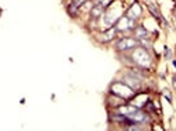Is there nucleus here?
Masks as SVG:
<instances>
[{
	"mask_svg": "<svg viewBox=\"0 0 176 131\" xmlns=\"http://www.w3.org/2000/svg\"><path fill=\"white\" fill-rule=\"evenodd\" d=\"M127 16L130 18H133V20L138 18L141 16V6H140V4H137V3H134L133 6L130 7V10H128V14Z\"/></svg>",
	"mask_w": 176,
	"mask_h": 131,
	"instance_id": "5",
	"label": "nucleus"
},
{
	"mask_svg": "<svg viewBox=\"0 0 176 131\" xmlns=\"http://www.w3.org/2000/svg\"><path fill=\"white\" fill-rule=\"evenodd\" d=\"M131 25H133V18H130L128 16L127 17H121L119 21H117V28H119V30H127Z\"/></svg>",
	"mask_w": 176,
	"mask_h": 131,
	"instance_id": "4",
	"label": "nucleus"
},
{
	"mask_svg": "<svg viewBox=\"0 0 176 131\" xmlns=\"http://www.w3.org/2000/svg\"><path fill=\"white\" fill-rule=\"evenodd\" d=\"M173 68H176V61H173Z\"/></svg>",
	"mask_w": 176,
	"mask_h": 131,
	"instance_id": "14",
	"label": "nucleus"
},
{
	"mask_svg": "<svg viewBox=\"0 0 176 131\" xmlns=\"http://www.w3.org/2000/svg\"><path fill=\"white\" fill-rule=\"evenodd\" d=\"M125 80H127V83L131 86L133 89H138L141 86V82L140 79H137V78H133V76H127L125 78Z\"/></svg>",
	"mask_w": 176,
	"mask_h": 131,
	"instance_id": "6",
	"label": "nucleus"
},
{
	"mask_svg": "<svg viewBox=\"0 0 176 131\" xmlns=\"http://www.w3.org/2000/svg\"><path fill=\"white\" fill-rule=\"evenodd\" d=\"M147 100H148V97L144 95L142 97H138L135 102H134V106H135V107H141V106H144V103H145Z\"/></svg>",
	"mask_w": 176,
	"mask_h": 131,
	"instance_id": "10",
	"label": "nucleus"
},
{
	"mask_svg": "<svg viewBox=\"0 0 176 131\" xmlns=\"http://www.w3.org/2000/svg\"><path fill=\"white\" fill-rule=\"evenodd\" d=\"M131 59L135 64H138L141 68H149L151 66V56L144 48H135L131 52Z\"/></svg>",
	"mask_w": 176,
	"mask_h": 131,
	"instance_id": "1",
	"label": "nucleus"
},
{
	"mask_svg": "<svg viewBox=\"0 0 176 131\" xmlns=\"http://www.w3.org/2000/svg\"><path fill=\"white\" fill-rule=\"evenodd\" d=\"M111 93L123 99H131L134 96V89L124 83H114L111 86Z\"/></svg>",
	"mask_w": 176,
	"mask_h": 131,
	"instance_id": "2",
	"label": "nucleus"
},
{
	"mask_svg": "<svg viewBox=\"0 0 176 131\" xmlns=\"http://www.w3.org/2000/svg\"><path fill=\"white\" fill-rule=\"evenodd\" d=\"M114 35H115V28H111V30H109V33L103 34V40H111Z\"/></svg>",
	"mask_w": 176,
	"mask_h": 131,
	"instance_id": "11",
	"label": "nucleus"
},
{
	"mask_svg": "<svg viewBox=\"0 0 176 131\" xmlns=\"http://www.w3.org/2000/svg\"><path fill=\"white\" fill-rule=\"evenodd\" d=\"M164 95H165V97H166L168 100H172V96H170V92H169V90H166V89H165V90H164Z\"/></svg>",
	"mask_w": 176,
	"mask_h": 131,
	"instance_id": "12",
	"label": "nucleus"
},
{
	"mask_svg": "<svg viewBox=\"0 0 176 131\" xmlns=\"http://www.w3.org/2000/svg\"><path fill=\"white\" fill-rule=\"evenodd\" d=\"M149 34H148V31L145 30L144 27H138L137 28V31H135V37H138V38H144V40H147V38H149Z\"/></svg>",
	"mask_w": 176,
	"mask_h": 131,
	"instance_id": "7",
	"label": "nucleus"
},
{
	"mask_svg": "<svg viewBox=\"0 0 176 131\" xmlns=\"http://www.w3.org/2000/svg\"><path fill=\"white\" fill-rule=\"evenodd\" d=\"M134 111H137V107H120L119 109V113H121V114H124V116H128V114H131V113H134Z\"/></svg>",
	"mask_w": 176,
	"mask_h": 131,
	"instance_id": "8",
	"label": "nucleus"
},
{
	"mask_svg": "<svg viewBox=\"0 0 176 131\" xmlns=\"http://www.w3.org/2000/svg\"><path fill=\"white\" fill-rule=\"evenodd\" d=\"M140 45V43L137 40H133V38H123L117 43V49L120 51H125V49H133V48H137Z\"/></svg>",
	"mask_w": 176,
	"mask_h": 131,
	"instance_id": "3",
	"label": "nucleus"
},
{
	"mask_svg": "<svg viewBox=\"0 0 176 131\" xmlns=\"http://www.w3.org/2000/svg\"><path fill=\"white\" fill-rule=\"evenodd\" d=\"M75 2H76V3H78V4H82L83 2H85V0H75Z\"/></svg>",
	"mask_w": 176,
	"mask_h": 131,
	"instance_id": "13",
	"label": "nucleus"
},
{
	"mask_svg": "<svg viewBox=\"0 0 176 131\" xmlns=\"http://www.w3.org/2000/svg\"><path fill=\"white\" fill-rule=\"evenodd\" d=\"M103 9L104 7L102 6V4H96V7H94L93 10H92V17L93 18H97L99 16L102 14V11H103Z\"/></svg>",
	"mask_w": 176,
	"mask_h": 131,
	"instance_id": "9",
	"label": "nucleus"
}]
</instances>
